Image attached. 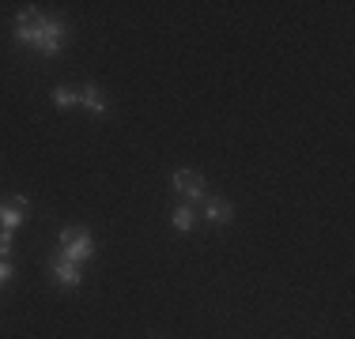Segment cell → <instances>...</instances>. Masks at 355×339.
<instances>
[{"label": "cell", "instance_id": "obj_8", "mask_svg": "<svg viewBox=\"0 0 355 339\" xmlns=\"http://www.w3.org/2000/svg\"><path fill=\"white\" fill-rule=\"evenodd\" d=\"M171 223H174V230H193V223H197V215H193V208L189 203H182V208H174L171 211Z\"/></svg>", "mask_w": 355, "mask_h": 339}, {"label": "cell", "instance_id": "obj_3", "mask_svg": "<svg viewBox=\"0 0 355 339\" xmlns=\"http://www.w3.org/2000/svg\"><path fill=\"white\" fill-rule=\"evenodd\" d=\"M171 181H174V189L182 192L185 200H200V196H205V189H208L205 177H200L197 170H174Z\"/></svg>", "mask_w": 355, "mask_h": 339}, {"label": "cell", "instance_id": "obj_1", "mask_svg": "<svg viewBox=\"0 0 355 339\" xmlns=\"http://www.w3.org/2000/svg\"><path fill=\"white\" fill-rule=\"evenodd\" d=\"M15 42L19 46H31L42 57H57L64 46V23L49 19V15L35 12V8H23L15 15Z\"/></svg>", "mask_w": 355, "mask_h": 339}, {"label": "cell", "instance_id": "obj_2", "mask_svg": "<svg viewBox=\"0 0 355 339\" xmlns=\"http://www.w3.org/2000/svg\"><path fill=\"white\" fill-rule=\"evenodd\" d=\"M57 245H61V260H69V264H83V260L95 257V241H91V234L83 226L61 230L57 234Z\"/></svg>", "mask_w": 355, "mask_h": 339}, {"label": "cell", "instance_id": "obj_9", "mask_svg": "<svg viewBox=\"0 0 355 339\" xmlns=\"http://www.w3.org/2000/svg\"><path fill=\"white\" fill-rule=\"evenodd\" d=\"M53 106L57 109H69V106H76V102H80V95H76V87H53Z\"/></svg>", "mask_w": 355, "mask_h": 339}, {"label": "cell", "instance_id": "obj_10", "mask_svg": "<svg viewBox=\"0 0 355 339\" xmlns=\"http://www.w3.org/2000/svg\"><path fill=\"white\" fill-rule=\"evenodd\" d=\"M12 253V230H0V257Z\"/></svg>", "mask_w": 355, "mask_h": 339}, {"label": "cell", "instance_id": "obj_11", "mask_svg": "<svg viewBox=\"0 0 355 339\" xmlns=\"http://www.w3.org/2000/svg\"><path fill=\"white\" fill-rule=\"evenodd\" d=\"M4 279H12V264H8L4 257H0V283H4Z\"/></svg>", "mask_w": 355, "mask_h": 339}, {"label": "cell", "instance_id": "obj_4", "mask_svg": "<svg viewBox=\"0 0 355 339\" xmlns=\"http://www.w3.org/2000/svg\"><path fill=\"white\" fill-rule=\"evenodd\" d=\"M23 219H27V200L23 196H12L0 203V230H15Z\"/></svg>", "mask_w": 355, "mask_h": 339}, {"label": "cell", "instance_id": "obj_5", "mask_svg": "<svg viewBox=\"0 0 355 339\" xmlns=\"http://www.w3.org/2000/svg\"><path fill=\"white\" fill-rule=\"evenodd\" d=\"M205 219H208V223H216V226H223V223H231V219H234V203L231 200H208L205 203Z\"/></svg>", "mask_w": 355, "mask_h": 339}, {"label": "cell", "instance_id": "obj_6", "mask_svg": "<svg viewBox=\"0 0 355 339\" xmlns=\"http://www.w3.org/2000/svg\"><path fill=\"white\" fill-rule=\"evenodd\" d=\"M53 279H57V283H61V286H80V264H69V260H61V257H57L53 260Z\"/></svg>", "mask_w": 355, "mask_h": 339}, {"label": "cell", "instance_id": "obj_7", "mask_svg": "<svg viewBox=\"0 0 355 339\" xmlns=\"http://www.w3.org/2000/svg\"><path fill=\"white\" fill-rule=\"evenodd\" d=\"M76 95H80V106H87L91 113H106V98H103V91H98L95 83H87V87H80Z\"/></svg>", "mask_w": 355, "mask_h": 339}]
</instances>
